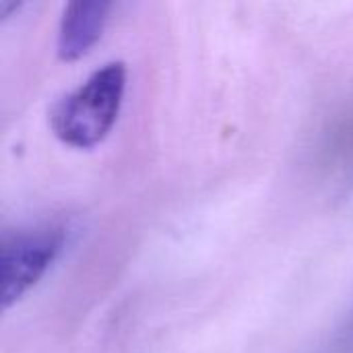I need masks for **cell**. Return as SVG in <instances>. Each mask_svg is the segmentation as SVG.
I'll return each mask as SVG.
<instances>
[{
	"mask_svg": "<svg viewBox=\"0 0 353 353\" xmlns=\"http://www.w3.org/2000/svg\"><path fill=\"white\" fill-rule=\"evenodd\" d=\"M126 91L124 62H108L64 95L50 114L54 134L68 147L91 149L114 128Z\"/></svg>",
	"mask_w": 353,
	"mask_h": 353,
	"instance_id": "obj_1",
	"label": "cell"
},
{
	"mask_svg": "<svg viewBox=\"0 0 353 353\" xmlns=\"http://www.w3.org/2000/svg\"><path fill=\"white\" fill-rule=\"evenodd\" d=\"M66 242L62 225H37L4 236L0 248V296L2 306L10 308L54 265Z\"/></svg>",
	"mask_w": 353,
	"mask_h": 353,
	"instance_id": "obj_2",
	"label": "cell"
},
{
	"mask_svg": "<svg viewBox=\"0 0 353 353\" xmlns=\"http://www.w3.org/2000/svg\"><path fill=\"white\" fill-rule=\"evenodd\" d=\"M112 4L101 0L68 2L58 27V58L74 62L83 58L101 37L110 19Z\"/></svg>",
	"mask_w": 353,
	"mask_h": 353,
	"instance_id": "obj_3",
	"label": "cell"
},
{
	"mask_svg": "<svg viewBox=\"0 0 353 353\" xmlns=\"http://www.w3.org/2000/svg\"><path fill=\"white\" fill-rule=\"evenodd\" d=\"M21 6H23L21 2H6V0H2V2H0V19H2V21L8 19V17H10L12 12H17Z\"/></svg>",
	"mask_w": 353,
	"mask_h": 353,
	"instance_id": "obj_4",
	"label": "cell"
}]
</instances>
